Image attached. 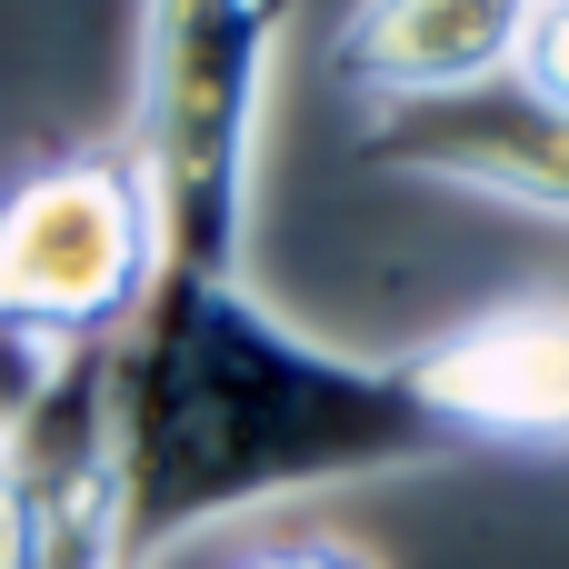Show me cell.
Here are the masks:
<instances>
[{
    "instance_id": "cell-10",
    "label": "cell",
    "mask_w": 569,
    "mask_h": 569,
    "mask_svg": "<svg viewBox=\"0 0 569 569\" xmlns=\"http://www.w3.org/2000/svg\"><path fill=\"white\" fill-rule=\"evenodd\" d=\"M0 569H50V510L0 450Z\"/></svg>"
},
{
    "instance_id": "cell-11",
    "label": "cell",
    "mask_w": 569,
    "mask_h": 569,
    "mask_svg": "<svg viewBox=\"0 0 569 569\" xmlns=\"http://www.w3.org/2000/svg\"><path fill=\"white\" fill-rule=\"evenodd\" d=\"M230 569H380V560L350 550V540H330V530H300V540H260V550H240Z\"/></svg>"
},
{
    "instance_id": "cell-8",
    "label": "cell",
    "mask_w": 569,
    "mask_h": 569,
    "mask_svg": "<svg viewBox=\"0 0 569 569\" xmlns=\"http://www.w3.org/2000/svg\"><path fill=\"white\" fill-rule=\"evenodd\" d=\"M510 80H520L530 100L569 110V0H530V30H520V60H510Z\"/></svg>"
},
{
    "instance_id": "cell-4",
    "label": "cell",
    "mask_w": 569,
    "mask_h": 569,
    "mask_svg": "<svg viewBox=\"0 0 569 569\" xmlns=\"http://www.w3.org/2000/svg\"><path fill=\"white\" fill-rule=\"evenodd\" d=\"M360 160L410 170V180H440V190H470V200H500V210L569 220V110L530 100L520 80L380 110L360 130Z\"/></svg>"
},
{
    "instance_id": "cell-1",
    "label": "cell",
    "mask_w": 569,
    "mask_h": 569,
    "mask_svg": "<svg viewBox=\"0 0 569 569\" xmlns=\"http://www.w3.org/2000/svg\"><path fill=\"white\" fill-rule=\"evenodd\" d=\"M110 420V540L120 569L200 540L210 520L460 460V430L430 410L410 360H350L290 330L240 270H160L120 340H100Z\"/></svg>"
},
{
    "instance_id": "cell-7",
    "label": "cell",
    "mask_w": 569,
    "mask_h": 569,
    "mask_svg": "<svg viewBox=\"0 0 569 569\" xmlns=\"http://www.w3.org/2000/svg\"><path fill=\"white\" fill-rule=\"evenodd\" d=\"M40 510H50V569H120V540H110V470L50 480Z\"/></svg>"
},
{
    "instance_id": "cell-5",
    "label": "cell",
    "mask_w": 569,
    "mask_h": 569,
    "mask_svg": "<svg viewBox=\"0 0 569 569\" xmlns=\"http://www.w3.org/2000/svg\"><path fill=\"white\" fill-rule=\"evenodd\" d=\"M410 380L460 450H569V300H510L440 330L410 350Z\"/></svg>"
},
{
    "instance_id": "cell-3",
    "label": "cell",
    "mask_w": 569,
    "mask_h": 569,
    "mask_svg": "<svg viewBox=\"0 0 569 569\" xmlns=\"http://www.w3.org/2000/svg\"><path fill=\"white\" fill-rule=\"evenodd\" d=\"M160 280L150 190L120 140L60 150L0 190V320L40 350H100Z\"/></svg>"
},
{
    "instance_id": "cell-2",
    "label": "cell",
    "mask_w": 569,
    "mask_h": 569,
    "mask_svg": "<svg viewBox=\"0 0 569 569\" xmlns=\"http://www.w3.org/2000/svg\"><path fill=\"white\" fill-rule=\"evenodd\" d=\"M300 0H140V80H130V170L150 190L160 270L230 280L250 250V170L270 60Z\"/></svg>"
},
{
    "instance_id": "cell-9",
    "label": "cell",
    "mask_w": 569,
    "mask_h": 569,
    "mask_svg": "<svg viewBox=\"0 0 569 569\" xmlns=\"http://www.w3.org/2000/svg\"><path fill=\"white\" fill-rule=\"evenodd\" d=\"M60 360H70V350H40L30 330H10V320H0V450H10V440H20V420L40 410V390L60 380Z\"/></svg>"
},
{
    "instance_id": "cell-6",
    "label": "cell",
    "mask_w": 569,
    "mask_h": 569,
    "mask_svg": "<svg viewBox=\"0 0 569 569\" xmlns=\"http://www.w3.org/2000/svg\"><path fill=\"white\" fill-rule=\"evenodd\" d=\"M530 0H350L330 30V80L370 110L460 100L510 80Z\"/></svg>"
}]
</instances>
